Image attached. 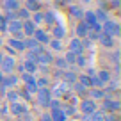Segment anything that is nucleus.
<instances>
[{"instance_id": "nucleus-1", "label": "nucleus", "mask_w": 121, "mask_h": 121, "mask_svg": "<svg viewBox=\"0 0 121 121\" xmlns=\"http://www.w3.org/2000/svg\"><path fill=\"white\" fill-rule=\"evenodd\" d=\"M102 112L105 114H117L121 109V102L117 98H112V96H105V98L102 100V105L98 107Z\"/></svg>"}, {"instance_id": "nucleus-2", "label": "nucleus", "mask_w": 121, "mask_h": 121, "mask_svg": "<svg viewBox=\"0 0 121 121\" xmlns=\"http://www.w3.org/2000/svg\"><path fill=\"white\" fill-rule=\"evenodd\" d=\"M102 32H105V34L112 36L114 39H117L121 36V25L117 22H114V20H105V22L102 23Z\"/></svg>"}, {"instance_id": "nucleus-3", "label": "nucleus", "mask_w": 121, "mask_h": 121, "mask_svg": "<svg viewBox=\"0 0 121 121\" xmlns=\"http://www.w3.org/2000/svg\"><path fill=\"white\" fill-rule=\"evenodd\" d=\"M36 102H38L39 107H43V109H48V103L50 100L53 98L52 96V91H50V87H41V89H38V93H36Z\"/></svg>"}, {"instance_id": "nucleus-4", "label": "nucleus", "mask_w": 121, "mask_h": 121, "mask_svg": "<svg viewBox=\"0 0 121 121\" xmlns=\"http://www.w3.org/2000/svg\"><path fill=\"white\" fill-rule=\"evenodd\" d=\"M7 34H11V38L16 39H25L22 30V20H13V22H7V29H5Z\"/></svg>"}, {"instance_id": "nucleus-5", "label": "nucleus", "mask_w": 121, "mask_h": 121, "mask_svg": "<svg viewBox=\"0 0 121 121\" xmlns=\"http://www.w3.org/2000/svg\"><path fill=\"white\" fill-rule=\"evenodd\" d=\"M78 109H80V112H82L84 116H89V114H93L95 110H98V102H95V100H91V98H82Z\"/></svg>"}, {"instance_id": "nucleus-6", "label": "nucleus", "mask_w": 121, "mask_h": 121, "mask_svg": "<svg viewBox=\"0 0 121 121\" xmlns=\"http://www.w3.org/2000/svg\"><path fill=\"white\" fill-rule=\"evenodd\" d=\"M14 68H16V59L4 53L2 62H0V71L4 73V75H9V73H14Z\"/></svg>"}, {"instance_id": "nucleus-7", "label": "nucleus", "mask_w": 121, "mask_h": 121, "mask_svg": "<svg viewBox=\"0 0 121 121\" xmlns=\"http://www.w3.org/2000/svg\"><path fill=\"white\" fill-rule=\"evenodd\" d=\"M9 112H11L13 116L20 117V116L29 112V105H27L25 102H22V100H20V102H14V103H9Z\"/></svg>"}, {"instance_id": "nucleus-8", "label": "nucleus", "mask_w": 121, "mask_h": 121, "mask_svg": "<svg viewBox=\"0 0 121 121\" xmlns=\"http://www.w3.org/2000/svg\"><path fill=\"white\" fill-rule=\"evenodd\" d=\"M36 62H38L39 66H52V62H53L52 50H45V48H41V52H39V53H38V57H36Z\"/></svg>"}, {"instance_id": "nucleus-9", "label": "nucleus", "mask_w": 121, "mask_h": 121, "mask_svg": "<svg viewBox=\"0 0 121 121\" xmlns=\"http://www.w3.org/2000/svg\"><path fill=\"white\" fill-rule=\"evenodd\" d=\"M18 84H20V77L16 75V73H9V75L4 77V80L0 82V86L5 87V89H14Z\"/></svg>"}, {"instance_id": "nucleus-10", "label": "nucleus", "mask_w": 121, "mask_h": 121, "mask_svg": "<svg viewBox=\"0 0 121 121\" xmlns=\"http://www.w3.org/2000/svg\"><path fill=\"white\" fill-rule=\"evenodd\" d=\"M96 41H98L103 48H107V50H112L114 46H116V39H114L112 36L105 34V32H100V36H98V39H96Z\"/></svg>"}, {"instance_id": "nucleus-11", "label": "nucleus", "mask_w": 121, "mask_h": 121, "mask_svg": "<svg viewBox=\"0 0 121 121\" xmlns=\"http://www.w3.org/2000/svg\"><path fill=\"white\" fill-rule=\"evenodd\" d=\"M5 45H7V46H11V48L14 50L16 53H23V52L27 50V48H25V43H23V39H16V38H11V36L7 38Z\"/></svg>"}, {"instance_id": "nucleus-12", "label": "nucleus", "mask_w": 121, "mask_h": 121, "mask_svg": "<svg viewBox=\"0 0 121 121\" xmlns=\"http://www.w3.org/2000/svg\"><path fill=\"white\" fill-rule=\"evenodd\" d=\"M50 30H52V38L53 39H60V41H62V39L66 38V34H68L66 27L62 25V23H59V22H57L53 27H50Z\"/></svg>"}, {"instance_id": "nucleus-13", "label": "nucleus", "mask_w": 121, "mask_h": 121, "mask_svg": "<svg viewBox=\"0 0 121 121\" xmlns=\"http://www.w3.org/2000/svg\"><path fill=\"white\" fill-rule=\"evenodd\" d=\"M68 50H69V52H73L75 55H80V53L86 52L84 46H82V39H78V38H73L71 41L68 43Z\"/></svg>"}, {"instance_id": "nucleus-14", "label": "nucleus", "mask_w": 121, "mask_h": 121, "mask_svg": "<svg viewBox=\"0 0 121 121\" xmlns=\"http://www.w3.org/2000/svg\"><path fill=\"white\" fill-rule=\"evenodd\" d=\"M87 98L95 100V102H102L105 98V91L100 89V87H89L87 89Z\"/></svg>"}, {"instance_id": "nucleus-15", "label": "nucleus", "mask_w": 121, "mask_h": 121, "mask_svg": "<svg viewBox=\"0 0 121 121\" xmlns=\"http://www.w3.org/2000/svg\"><path fill=\"white\" fill-rule=\"evenodd\" d=\"M32 38H34L39 45H48V41H50V34L46 32V30L39 29V27L34 30V36H32Z\"/></svg>"}, {"instance_id": "nucleus-16", "label": "nucleus", "mask_w": 121, "mask_h": 121, "mask_svg": "<svg viewBox=\"0 0 121 121\" xmlns=\"http://www.w3.org/2000/svg\"><path fill=\"white\" fill-rule=\"evenodd\" d=\"M60 82L68 84V86L71 87L73 84L77 82V73H75V69H64V71H62V75H60Z\"/></svg>"}, {"instance_id": "nucleus-17", "label": "nucleus", "mask_w": 121, "mask_h": 121, "mask_svg": "<svg viewBox=\"0 0 121 121\" xmlns=\"http://www.w3.org/2000/svg\"><path fill=\"white\" fill-rule=\"evenodd\" d=\"M68 13H69V16H71L73 20H77V22H80V20L84 18V9L80 7L78 4H71V5H68Z\"/></svg>"}, {"instance_id": "nucleus-18", "label": "nucleus", "mask_w": 121, "mask_h": 121, "mask_svg": "<svg viewBox=\"0 0 121 121\" xmlns=\"http://www.w3.org/2000/svg\"><path fill=\"white\" fill-rule=\"evenodd\" d=\"M60 109H62V112L66 114V117H77V114H78V109L69 102H64L60 105Z\"/></svg>"}, {"instance_id": "nucleus-19", "label": "nucleus", "mask_w": 121, "mask_h": 121, "mask_svg": "<svg viewBox=\"0 0 121 121\" xmlns=\"http://www.w3.org/2000/svg\"><path fill=\"white\" fill-rule=\"evenodd\" d=\"M87 32H89V29H87V25L80 20L78 23H77V27H75V38H78V39H84L87 36Z\"/></svg>"}, {"instance_id": "nucleus-20", "label": "nucleus", "mask_w": 121, "mask_h": 121, "mask_svg": "<svg viewBox=\"0 0 121 121\" xmlns=\"http://www.w3.org/2000/svg\"><path fill=\"white\" fill-rule=\"evenodd\" d=\"M43 23H46L48 27H53L57 23V16L53 11H43Z\"/></svg>"}, {"instance_id": "nucleus-21", "label": "nucleus", "mask_w": 121, "mask_h": 121, "mask_svg": "<svg viewBox=\"0 0 121 121\" xmlns=\"http://www.w3.org/2000/svg\"><path fill=\"white\" fill-rule=\"evenodd\" d=\"M2 7L5 9V11H13V13H16L22 5H20V2L18 0H2Z\"/></svg>"}, {"instance_id": "nucleus-22", "label": "nucleus", "mask_w": 121, "mask_h": 121, "mask_svg": "<svg viewBox=\"0 0 121 121\" xmlns=\"http://www.w3.org/2000/svg\"><path fill=\"white\" fill-rule=\"evenodd\" d=\"M48 114L52 117V121H68V117L62 112V109H52V110H48Z\"/></svg>"}, {"instance_id": "nucleus-23", "label": "nucleus", "mask_w": 121, "mask_h": 121, "mask_svg": "<svg viewBox=\"0 0 121 121\" xmlns=\"http://www.w3.org/2000/svg\"><path fill=\"white\" fill-rule=\"evenodd\" d=\"M23 69H25V73H30V75H36L38 73V62H34V60H23Z\"/></svg>"}, {"instance_id": "nucleus-24", "label": "nucleus", "mask_w": 121, "mask_h": 121, "mask_svg": "<svg viewBox=\"0 0 121 121\" xmlns=\"http://www.w3.org/2000/svg\"><path fill=\"white\" fill-rule=\"evenodd\" d=\"M5 103H14V102H20V95H18V91L16 89H7L5 91Z\"/></svg>"}, {"instance_id": "nucleus-25", "label": "nucleus", "mask_w": 121, "mask_h": 121, "mask_svg": "<svg viewBox=\"0 0 121 121\" xmlns=\"http://www.w3.org/2000/svg\"><path fill=\"white\" fill-rule=\"evenodd\" d=\"M82 22L87 25V29H89V27H93L95 23H98V22H96V16H95V13H93V11H84Z\"/></svg>"}, {"instance_id": "nucleus-26", "label": "nucleus", "mask_w": 121, "mask_h": 121, "mask_svg": "<svg viewBox=\"0 0 121 121\" xmlns=\"http://www.w3.org/2000/svg\"><path fill=\"white\" fill-rule=\"evenodd\" d=\"M71 91L77 96H80V98H87V87H84L82 84H78V82H75L71 86Z\"/></svg>"}, {"instance_id": "nucleus-27", "label": "nucleus", "mask_w": 121, "mask_h": 121, "mask_svg": "<svg viewBox=\"0 0 121 121\" xmlns=\"http://www.w3.org/2000/svg\"><path fill=\"white\" fill-rule=\"evenodd\" d=\"M96 77L102 80L103 86H105V84H109L110 80H112V73H110V69H100V71H96Z\"/></svg>"}, {"instance_id": "nucleus-28", "label": "nucleus", "mask_w": 121, "mask_h": 121, "mask_svg": "<svg viewBox=\"0 0 121 121\" xmlns=\"http://www.w3.org/2000/svg\"><path fill=\"white\" fill-rule=\"evenodd\" d=\"M25 9L29 13L41 11V2H38V0H25Z\"/></svg>"}, {"instance_id": "nucleus-29", "label": "nucleus", "mask_w": 121, "mask_h": 121, "mask_svg": "<svg viewBox=\"0 0 121 121\" xmlns=\"http://www.w3.org/2000/svg\"><path fill=\"white\" fill-rule=\"evenodd\" d=\"M53 66H55V69H60V71H64V69H69L68 62L64 60V57H53Z\"/></svg>"}, {"instance_id": "nucleus-30", "label": "nucleus", "mask_w": 121, "mask_h": 121, "mask_svg": "<svg viewBox=\"0 0 121 121\" xmlns=\"http://www.w3.org/2000/svg\"><path fill=\"white\" fill-rule=\"evenodd\" d=\"M48 45H50V50H53V52H62V50H64V45H62V41H60V39L50 38Z\"/></svg>"}, {"instance_id": "nucleus-31", "label": "nucleus", "mask_w": 121, "mask_h": 121, "mask_svg": "<svg viewBox=\"0 0 121 121\" xmlns=\"http://www.w3.org/2000/svg\"><path fill=\"white\" fill-rule=\"evenodd\" d=\"M41 48L43 46H38V48H32V50H25V52H23L25 53V59L27 60H34L36 62V57H38V53L41 52Z\"/></svg>"}, {"instance_id": "nucleus-32", "label": "nucleus", "mask_w": 121, "mask_h": 121, "mask_svg": "<svg viewBox=\"0 0 121 121\" xmlns=\"http://www.w3.org/2000/svg\"><path fill=\"white\" fill-rule=\"evenodd\" d=\"M93 13H95L96 22H98V23H103L105 20H109V14H107V11H105V9H102V7H98L96 11H93Z\"/></svg>"}, {"instance_id": "nucleus-33", "label": "nucleus", "mask_w": 121, "mask_h": 121, "mask_svg": "<svg viewBox=\"0 0 121 121\" xmlns=\"http://www.w3.org/2000/svg\"><path fill=\"white\" fill-rule=\"evenodd\" d=\"M62 57H64V60L68 62L69 69H73V68H75V59H77V55H75L73 52H69V50H68V52H66V53H64Z\"/></svg>"}, {"instance_id": "nucleus-34", "label": "nucleus", "mask_w": 121, "mask_h": 121, "mask_svg": "<svg viewBox=\"0 0 121 121\" xmlns=\"http://www.w3.org/2000/svg\"><path fill=\"white\" fill-rule=\"evenodd\" d=\"M20 80L23 82V86L25 84H36V75H30V73H20Z\"/></svg>"}, {"instance_id": "nucleus-35", "label": "nucleus", "mask_w": 121, "mask_h": 121, "mask_svg": "<svg viewBox=\"0 0 121 121\" xmlns=\"http://www.w3.org/2000/svg\"><path fill=\"white\" fill-rule=\"evenodd\" d=\"M77 82L82 84L84 87H87V89H89V87H91V77H87L86 73H80V75H77Z\"/></svg>"}, {"instance_id": "nucleus-36", "label": "nucleus", "mask_w": 121, "mask_h": 121, "mask_svg": "<svg viewBox=\"0 0 121 121\" xmlns=\"http://www.w3.org/2000/svg\"><path fill=\"white\" fill-rule=\"evenodd\" d=\"M30 20H32V23H34L36 27H38V25H41V23H43V11L30 13Z\"/></svg>"}, {"instance_id": "nucleus-37", "label": "nucleus", "mask_w": 121, "mask_h": 121, "mask_svg": "<svg viewBox=\"0 0 121 121\" xmlns=\"http://www.w3.org/2000/svg\"><path fill=\"white\" fill-rule=\"evenodd\" d=\"M36 86L41 89V87H50V78L46 75H43V77H36Z\"/></svg>"}, {"instance_id": "nucleus-38", "label": "nucleus", "mask_w": 121, "mask_h": 121, "mask_svg": "<svg viewBox=\"0 0 121 121\" xmlns=\"http://www.w3.org/2000/svg\"><path fill=\"white\" fill-rule=\"evenodd\" d=\"M23 43H25V48H27V50H32V48H38V46H43V45H39L34 38H25V39H23Z\"/></svg>"}, {"instance_id": "nucleus-39", "label": "nucleus", "mask_w": 121, "mask_h": 121, "mask_svg": "<svg viewBox=\"0 0 121 121\" xmlns=\"http://www.w3.org/2000/svg\"><path fill=\"white\" fill-rule=\"evenodd\" d=\"M75 66H77V68H86V66H87V57H86V53H80V55H77Z\"/></svg>"}, {"instance_id": "nucleus-40", "label": "nucleus", "mask_w": 121, "mask_h": 121, "mask_svg": "<svg viewBox=\"0 0 121 121\" xmlns=\"http://www.w3.org/2000/svg\"><path fill=\"white\" fill-rule=\"evenodd\" d=\"M16 18L22 20V22H25V20H29V18H30V13L27 11L25 7H20L18 11H16Z\"/></svg>"}, {"instance_id": "nucleus-41", "label": "nucleus", "mask_w": 121, "mask_h": 121, "mask_svg": "<svg viewBox=\"0 0 121 121\" xmlns=\"http://www.w3.org/2000/svg\"><path fill=\"white\" fill-rule=\"evenodd\" d=\"M18 95H20V100H22V102H25V103L32 102V95H29L23 87H22V89H18Z\"/></svg>"}, {"instance_id": "nucleus-42", "label": "nucleus", "mask_w": 121, "mask_h": 121, "mask_svg": "<svg viewBox=\"0 0 121 121\" xmlns=\"http://www.w3.org/2000/svg\"><path fill=\"white\" fill-rule=\"evenodd\" d=\"M60 105H62V100L52 98V100H50V103H48V110H52V109H60Z\"/></svg>"}, {"instance_id": "nucleus-43", "label": "nucleus", "mask_w": 121, "mask_h": 121, "mask_svg": "<svg viewBox=\"0 0 121 121\" xmlns=\"http://www.w3.org/2000/svg\"><path fill=\"white\" fill-rule=\"evenodd\" d=\"M23 89H25L27 93H29V95H32V96H34L36 93H38V89H39V87L36 86V84H25V86H23Z\"/></svg>"}, {"instance_id": "nucleus-44", "label": "nucleus", "mask_w": 121, "mask_h": 121, "mask_svg": "<svg viewBox=\"0 0 121 121\" xmlns=\"http://www.w3.org/2000/svg\"><path fill=\"white\" fill-rule=\"evenodd\" d=\"M5 29H7V22H5L4 14H0V34H5Z\"/></svg>"}, {"instance_id": "nucleus-45", "label": "nucleus", "mask_w": 121, "mask_h": 121, "mask_svg": "<svg viewBox=\"0 0 121 121\" xmlns=\"http://www.w3.org/2000/svg\"><path fill=\"white\" fill-rule=\"evenodd\" d=\"M112 62H114V66L119 64V50H114L112 52Z\"/></svg>"}, {"instance_id": "nucleus-46", "label": "nucleus", "mask_w": 121, "mask_h": 121, "mask_svg": "<svg viewBox=\"0 0 121 121\" xmlns=\"http://www.w3.org/2000/svg\"><path fill=\"white\" fill-rule=\"evenodd\" d=\"M119 4H121V0H110L109 7H112V9H119Z\"/></svg>"}, {"instance_id": "nucleus-47", "label": "nucleus", "mask_w": 121, "mask_h": 121, "mask_svg": "<svg viewBox=\"0 0 121 121\" xmlns=\"http://www.w3.org/2000/svg\"><path fill=\"white\" fill-rule=\"evenodd\" d=\"M5 55H11V57H14V55H16V52L11 48V46H7V45H5Z\"/></svg>"}, {"instance_id": "nucleus-48", "label": "nucleus", "mask_w": 121, "mask_h": 121, "mask_svg": "<svg viewBox=\"0 0 121 121\" xmlns=\"http://www.w3.org/2000/svg\"><path fill=\"white\" fill-rule=\"evenodd\" d=\"M7 112H9V107H7V103H5V105L0 107V116H5Z\"/></svg>"}, {"instance_id": "nucleus-49", "label": "nucleus", "mask_w": 121, "mask_h": 121, "mask_svg": "<svg viewBox=\"0 0 121 121\" xmlns=\"http://www.w3.org/2000/svg\"><path fill=\"white\" fill-rule=\"evenodd\" d=\"M20 119L22 121H32V116H30V112H27V114H23V116H20Z\"/></svg>"}, {"instance_id": "nucleus-50", "label": "nucleus", "mask_w": 121, "mask_h": 121, "mask_svg": "<svg viewBox=\"0 0 121 121\" xmlns=\"http://www.w3.org/2000/svg\"><path fill=\"white\" fill-rule=\"evenodd\" d=\"M39 119H41V121H52V117H50V114H48V112H43Z\"/></svg>"}, {"instance_id": "nucleus-51", "label": "nucleus", "mask_w": 121, "mask_h": 121, "mask_svg": "<svg viewBox=\"0 0 121 121\" xmlns=\"http://www.w3.org/2000/svg\"><path fill=\"white\" fill-rule=\"evenodd\" d=\"M60 75H62V71H60V69H55V73H53V77H55V78H60Z\"/></svg>"}, {"instance_id": "nucleus-52", "label": "nucleus", "mask_w": 121, "mask_h": 121, "mask_svg": "<svg viewBox=\"0 0 121 121\" xmlns=\"http://www.w3.org/2000/svg\"><path fill=\"white\" fill-rule=\"evenodd\" d=\"M59 4H64L66 5V4H69V0H59Z\"/></svg>"}, {"instance_id": "nucleus-53", "label": "nucleus", "mask_w": 121, "mask_h": 121, "mask_svg": "<svg viewBox=\"0 0 121 121\" xmlns=\"http://www.w3.org/2000/svg\"><path fill=\"white\" fill-rule=\"evenodd\" d=\"M4 77H5V75H4V73H2V71H0V82L4 80Z\"/></svg>"}, {"instance_id": "nucleus-54", "label": "nucleus", "mask_w": 121, "mask_h": 121, "mask_svg": "<svg viewBox=\"0 0 121 121\" xmlns=\"http://www.w3.org/2000/svg\"><path fill=\"white\" fill-rule=\"evenodd\" d=\"M80 2H84V4H89V2H93V0H80Z\"/></svg>"}, {"instance_id": "nucleus-55", "label": "nucleus", "mask_w": 121, "mask_h": 121, "mask_svg": "<svg viewBox=\"0 0 121 121\" xmlns=\"http://www.w3.org/2000/svg\"><path fill=\"white\" fill-rule=\"evenodd\" d=\"M2 57H4V53H2V52H0V62H2Z\"/></svg>"}, {"instance_id": "nucleus-56", "label": "nucleus", "mask_w": 121, "mask_h": 121, "mask_svg": "<svg viewBox=\"0 0 121 121\" xmlns=\"http://www.w3.org/2000/svg\"><path fill=\"white\" fill-rule=\"evenodd\" d=\"M0 46H2V39H0Z\"/></svg>"}, {"instance_id": "nucleus-57", "label": "nucleus", "mask_w": 121, "mask_h": 121, "mask_svg": "<svg viewBox=\"0 0 121 121\" xmlns=\"http://www.w3.org/2000/svg\"><path fill=\"white\" fill-rule=\"evenodd\" d=\"M38 2H45V0H38Z\"/></svg>"}, {"instance_id": "nucleus-58", "label": "nucleus", "mask_w": 121, "mask_h": 121, "mask_svg": "<svg viewBox=\"0 0 121 121\" xmlns=\"http://www.w3.org/2000/svg\"><path fill=\"white\" fill-rule=\"evenodd\" d=\"M82 121H87V119H82Z\"/></svg>"}]
</instances>
